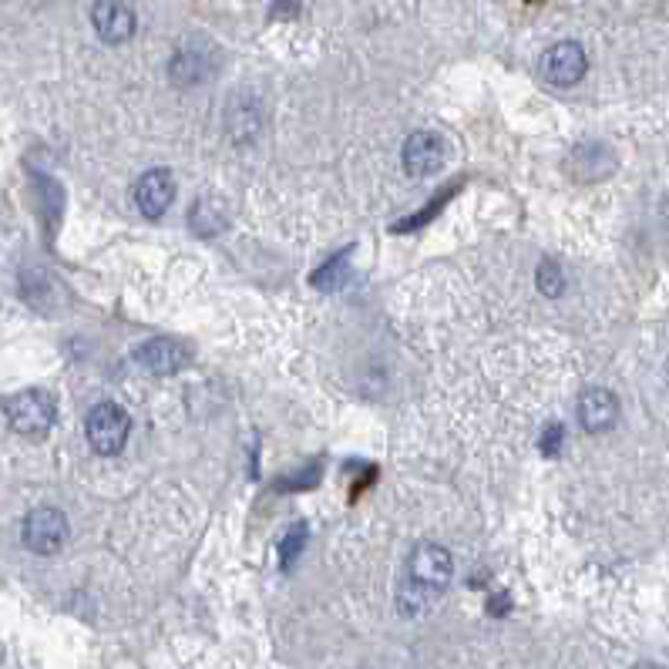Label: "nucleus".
<instances>
[{"label": "nucleus", "instance_id": "6", "mask_svg": "<svg viewBox=\"0 0 669 669\" xmlns=\"http://www.w3.org/2000/svg\"><path fill=\"white\" fill-rule=\"evenodd\" d=\"M92 24L105 45H125L132 41V34L138 27V17L122 0H101L92 8Z\"/></svg>", "mask_w": 669, "mask_h": 669}, {"label": "nucleus", "instance_id": "9", "mask_svg": "<svg viewBox=\"0 0 669 669\" xmlns=\"http://www.w3.org/2000/svg\"><path fill=\"white\" fill-rule=\"evenodd\" d=\"M175 199V179L166 169H151L138 179L135 185V206L138 212H145L148 219H159Z\"/></svg>", "mask_w": 669, "mask_h": 669}, {"label": "nucleus", "instance_id": "13", "mask_svg": "<svg viewBox=\"0 0 669 669\" xmlns=\"http://www.w3.org/2000/svg\"><path fill=\"white\" fill-rule=\"evenodd\" d=\"M562 435H565L562 424H548V427H545V435H542V451L556 458L559 448H562Z\"/></svg>", "mask_w": 669, "mask_h": 669}, {"label": "nucleus", "instance_id": "4", "mask_svg": "<svg viewBox=\"0 0 669 669\" xmlns=\"http://www.w3.org/2000/svg\"><path fill=\"white\" fill-rule=\"evenodd\" d=\"M68 542V519L61 508H34L24 519V545L37 556H54L58 548Z\"/></svg>", "mask_w": 669, "mask_h": 669}, {"label": "nucleus", "instance_id": "15", "mask_svg": "<svg viewBox=\"0 0 669 669\" xmlns=\"http://www.w3.org/2000/svg\"><path fill=\"white\" fill-rule=\"evenodd\" d=\"M666 377H669V361H666Z\"/></svg>", "mask_w": 669, "mask_h": 669}, {"label": "nucleus", "instance_id": "11", "mask_svg": "<svg viewBox=\"0 0 669 669\" xmlns=\"http://www.w3.org/2000/svg\"><path fill=\"white\" fill-rule=\"evenodd\" d=\"M538 290L545 296H559L565 290V277H562V269L556 263H542L538 266Z\"/></svg>", "mask_w": 669, "mask_h": 669}, {"label": "nucleus", "instance_id": "12", "mask_svg": "<svg viewBox=\"0 0 669 669\" xmlns=\"http://www.w3.org/2000/svg\"><path fill=\"white\" fill-rule=\"evenodd\" d=\"M303 542H306V528H303V525H293V528H290V535H287V538H283V545H280V556H283V565H287V569L293 565L296 552L303 548Z\"/></svg>", "mask_w": 669, "mask_h": 669}, {"label": "nucleus", "instance_id": "10", "mask_svg": "<svg viewBox=\"0 0 669 669\" xmlns=\"http://www.w3.org/2000/svg\"><path fill=\"white\" fill-rule=\"evenodd\" d=\"M135 361L151 370L155 377H169V374H179L185 364H188V350L175 340H166V337H155L148 343H142L135 350Z\"/></svg>", "mask_w": 669, "mask_h": 669}, {"label": "nucleus", "instance_id": "3", "mask_svg": "<svg viewBox=\"0 0 669 669\" xmlns=\"http://www.w3.org/2000/svg\"><path fill=\"white\" fill-rule=\"evenodd\" d=\"M85 430H88L92 448H95L98 454L111 458V454H118V451L125 448L129 430H132V421H129V414L118 408V404L105 401V404H95V408H92Z\"/></svg>", "mask_w": 669, "mask_h": 669}, {"label": "nucleus", "instance_id": "5", "mask_svg": "<svg viewBox=\"0 0 669 669\" xmlns=\"http://www.w3.org/2000/svg\"><path fill=\"white\" fill-rule=\"evenodd\" d=\"M588 71V58L579 41H559L556 48H548L542 58V77L556 88H572L579 85Z\"/></svg>", "mask_w": 669, "mask_h": 669}, {"label": "nucleus", "instance_id": "1", "mask_svg": "<svg viewBox=\"0 0 669 669\" xmlns=\"http://www.w3.org/2000/svg\"><path fill=\"white\" fill-rule=\"evenodd\" d=\"M451 575H454V559L448 548L435 542H421L408 559L404 596L411 593V603H404V609L421 612L424 606H430V599H438L448 588Z\"/></svg>", "mask_w": 669, "mask_h": 669}, {"label": "nucleus", "instance_id": "7", "mask_svg": "<svg viewBox=\"0 0 669 669\" xmlns=\"http://www.w3.org/2000/svg\"><path fill=\"white\" fill-rule=\"evenodd\" d=\"M445 166V142L438 132H414L404 142V172L414 179L435 175Z\"/></svg>", "mask_w": 669, "mask_h": 669}, {"label": "nucleus", "instance_id": "8", "mask_svg": "<svg viewBox=\"0 0 669 669\" xmlns=\"http://www.w3.org/2000/svg\"><path fill=\"white\" fill-rule=\"evenodd\" d=\"M619 421V401L616 393L606 387H588L579 398V424L588 430V435H603Z\"/></svg>", "mask_w": 669, "mask_h": 669}, {"label": "nucleus", "instance_id": "2", "mask_svg": "<svg viewBox=\"0 0 669 669\" xmlns=\"http://www.w3.org/2000/svg\"><path fill=\"white\" fill-rule=\"evenodd\" d=\"M8 421L21 438L41 441L54 424V401L45 390H24L8 401Z\"/></svg>", "mask_w": 669, "mask_h": 669}, {"label": "nucleus", "instance_id": "14", "mask_svg": "<svg viewBox=\"0 0 669 669\" xmlns=\"http://www.w3.org/2000/svg\"><path fill=\"white\" fill-rule=\"evenodd\" d=\"M636 669H662V666H656V662H640Z\"/></svg>", "mask_w": 669, "mask_h": 669}]
</instances>
